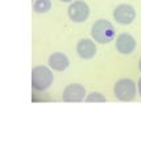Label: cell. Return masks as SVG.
I'll use <instances>...</instances> for the list:
<instances>
[{
    "instance_id": "cell-4",
    "label": "cell",
    "mask_w": 141,
    "mask_h": 149,
    "mask_svg": "<svg viewBox=\"0 0 141 149\" xmlns=\"http://www.w3.org/2000/svg\"><path fill=\"white\" fill-rule=\"evenodd\" d=\"M67 13H69V17L71 21L83 22V21H86V20L88 19V16H90V8H88V5L85 1L77 0V1L70 4Z\"/></svg>"
},
{
    "instance_id": "cell-3",
    "label": "cell",
    "mask_w": 141,
    "mask_h": 149,
    "mask_svg": "<svg viewBox=\"0 0 141 149\" xmlns=\"http://www.w3.org/2000/svg\"><path fill=\"white\" fill-rule=\"evenodd\" d=\"M113 94L121 102H131L136 96V83L128 78L120 79L113 86Z\"/></svg>"
},
{
    "instance_id": "cell-7",
    "label": "cell",
    "mask_w": 141,
    "mask_h": 149,
    "mask_svg": "<svg viewBox=\"0 0 141 149\" xmlns=\"http://www.w3.org/2000/svg\"><path fill=\"white\" fill-rule=\"evenodd\" d=\"M116 49L121 54H131L136 49V40L128 33H121L116 37Z\"/></svg>"
},
{
    "instance_id": "cell-14",
    "label": "cell",
    "mask_w": 141,
    "mask_h": 149,
    "mask_svg": "<svg viewBox=\"0 0 141 149\" xmlns=\"http://www.w3.org/2000/svg\"><path fill=\"white\" fill-rule=\"evenodd\" d=\"M138 69H140V71H141V58H140V61H138Z\"/></svg>"
},
{
    "instance_id": "cell-9",
    "label": "cell",
    "mask_w": 141,
    "mask_h": 149,
    "mask_svg": "<svg viewBox=\"0 0 141 149\" xmlns=\"http://www.w3.org/2000/svg\"><path fill=\"white\" fill-rule=\"evenodd\" d=\"M70 62L69 58L65 56L63 53H53L50 57H49V66H50L53 70H57V71H63L69 67Z\"/></svg>"
},
{
    "instance_id": "cell-13",
    "label": "cell",
    "mask_w": 141,
    "mask_h": 149,
    "mask_svg": "<svg viewBox=\"0 0 141 149\" xmlns=\"http://www.w3.org/2000/svg\"><path fill=\"white\" fill-rule=\"evenodd\" d=\"M61 1H63V3H70V1H73V0H61Z\"/></svg>"
},
{
    "instance_id": "cell-11",
    "label": "cell",
    "mask_w": 141,
    "mask_h": 149,
    "mask_svg": "<svg viewBox=\"0 0 141 149\" xmlns=\"http://www.w3.org/2000/svg\"><path fill=\"white\" fill-rule=\"evenodd\" d=\"M106 100H107L106 98L99 93H91L86 98V102H106Z\"/></svg>"
},
{
    "instance_id": "cell-8",
    "label": "cell",
    "mask_w": 141,
    "mask_h": 149,
    "mask_svg": "<svg viewBox=\"0 0 141 149\" xmlns=\"http://www.w3.org/2000/svg\"><path fill=\"white\" fill-rule=\"evenodd\" d=\"M96 45L90 38H82L77 45V53L83 59H91L96 54Z\"/></svg>"
},
{
    "instance_id": "cell-2",
    "label": "cell",
    "mask_w": 141,
    "mask_h": 149,
    "mask_svg": "<svg viewBox=\"0 0 141 149\" xmlns=\"http://www.w3.org/2000/svg\"><path fill=\"white\" fill-rule=\"evenodd\" d=\"M32 87L35 90L44 91L52 86L54 81L53 73L46 66H36L32 70Z\"/></svg>"
},
{
    "instance_id": "cell-10",
    "label": "cell",
    "mask_w": 141,
    "mask_h": 149,
    "mask_svg": "<svg viewBox=\"0 0 141 149\" xmlns=\"http://www.w3.org/2000/svg\"><path fill=\"white\" fill-rule=\"evenodd\" d=\"M52 8L50 0H36L33 4V11L36 13H46Z\"/></svg>"
},
{
    "instance_id": "cell-1",
    "label": "cell",
    "mask_w": 141,
    "mask_h": 149,
    "mask_svg": "<svg viewBox=\"0 0 141 149\" xmlns=\"http://www.w3.org/2000/svg\"><path fill=\"white\" fill-rule=\"evenodd\" d=\"M91 36L95 40V42L99 44L112 42L116 37L115 27L110 21H107L104 19L98 20L91 27Z\"/></svg>"
},
{
    "instance_id": "cell-6",
    "label": "cell",
    "mask_w": 141,
    "mask_h": 149,
    "mask_svg": "<svg viewBox=\"0 0 141 149\" xmlns=\"http://www.w3.org/2000/svg\"><path fill=\"white\" fill-rule=\"evenodd\" d=\"M86 90L82 84L78 83H71L65 87L62 94V100L63 102H82L85 100Z\"/></svg>"
},
{
    "instance_id": "cell-5",
    "label": "cell",
    "mask_w": 141,
    "mask_h": 149,
    "mask_svg": "<svg viewBox=\"0 0 141 149\" xmlns=\"http://www.w3.org/2000/svg\"><path fill=\"white\" fill-rule=\"evenodd\" d=\"M113 19L121 25H129L135 21L136 11L129 4H120L113 10Z\"/></svg>"
},
{
    "instance_id": "cell-12",
    "label": "cell",
    "mask_w": 141,
    "mask_h": 149,
    "mask_svg": "<svg viewBox=\"0 0 141 149\" xmlns=\"http://www.w3.org/2000/svg\"><path fill=\"white\" fill-rule=\"evenodd\" d=\"M138 93H140V95H141V78L138 79Z\"/></svg>"
}]
</instances>
